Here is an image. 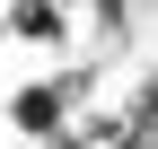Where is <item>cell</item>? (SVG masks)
<instances>
[{
    "instance_id": "1",
    "label": "cell",
    "mask_w": 158,
    "mask_h": 149,
    "mask_svg": "<svg viewBox=\"0 0 158 149\" xmlns=\"http://www.w3.org/2000/svg\"><path fill=\"white\" fill-rule=\"evenodd\" d=\"M70 97H79V88L70 79H44V88H18V97H9V123H18V140H53V132H70Z\"/></svg>"
},
{
    "instance_id": "2",
    "label": "cell",
    "mask_w": 158,
    "mask_h": 149,
    "mask_svg": "<svg viewBox=\"0 0 158 149\" xmlns=\"http://www.w3.org/2000/svg\"><path fill=\"white\" fill-rule=\"evenodd\" d=\"M0 26H9L18 44H53V53L70 44V9H62V0H9V9H0Z\"/></svg>"
}]
</instances>
